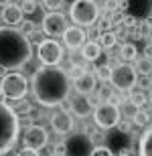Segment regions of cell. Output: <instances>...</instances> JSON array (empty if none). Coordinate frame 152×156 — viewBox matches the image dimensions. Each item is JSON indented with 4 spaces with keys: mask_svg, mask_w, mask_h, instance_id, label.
<instances>
[{
    "mask_svg": "<svg viewBox=\"0 0 152 156\" xmlns=\"http://www.w3.org/2000/svg\"><path fill=\"white\" fill-rule=\"evenodd\" d=\"M130 101H134L138 108H142V105L146 104V95H144V91H138V89H132V93H130Z\"/></svg>",
    "mask_w": 152,
    "mask_h": 156,
    "instance_id": "obj_25",
    "label": "cell"
},
{
    "mask_svg": "<svg viewBox=\"0 0 152 156\" xmlns=\"http://www.w3.org/2000/svg\"><path fill=\"white\" fill-rule=\"evenodd\" d=\"M33 57V45L27 35L12 27L0 29V67L20 69Z\"/></svg>",
    "mask_w": 152,
    "mask_h": 156,
    "instance_id": "obj_2",
    "label": "cell"
},
{
    "mask_svg": "<svg viewBox=\"0 0 152 156\" xmlns=\"http://www.w3.org/2000/svg\"><path fill=\"white\" fill-rule=\"evenodd\" d=\"M53 154L65 156V142H61V144H55V148H53Z\"/></svg>",
    "mask_w": 152,
    "mask_h": 156,
    "instance_id": "obj_34",
    "label": "cell"
},
{
    "mask_svg": "<svg viewBox=\"0 0 152 156\" xmlns=\"http://www.w3.org/2000/svg\"><path fill=\"white\" fill-rule=\"evenodd\" d=\"M94 148V140L87 134H71L65 140V156H91Z\"/></svg>",
    "mask_w": 152,
    "mask_h": 156,
    "instance_id": "obj_8",
    "label": "cell"
},
{
    "mask_svg": "<svg viewBox=\"0 0 152 156\" xmlns=\"http://www.w3.org/2000/svg\"><path fill=\"white\" fill-rule=\"evenodd\" d=\"M97 43L101 45V49H114L118 45V35L116 30H104L101 37L97 39Z\"/></svg>",
    "mask_w": 152,
    "mask_h": 156,
    "instance_id": "obj_20",
    "label": "cell"
},
{
    "mask_svg": "<svg viewBox=\"0 0 152 156\" xmlns=\"http://www.w3.org/2000/svg\"><path fill=\"white\" fill-rule=\"evenodd\" d=\"M150 85H152V73H150Z\"/></svg>",
    "mask_w": 152,
    "mask_h": 156,
    "instance_id": "obj_41",
    "label": "cell"
},
{
    "mask_svg": "<svg viewBox=\"0 0 152 156\" xmlns=\"http://www.w3.org/2000/svg\"><path fill=\"white\" fill-rule=\"evenodd\" d=\"M95 87H97V75L89 73V71H85V75L79 77V79L75 81V91L83 93V95H89Z\"/></svg>",
    "mask_w": 152,
    "mask_h": 156,
    "instance_id": "obj_15",
    "label": "cell"
},
{
    "mask_svg": "<svg viewBox=\"0 0 152 156\" xmlns=\"http://www.w3.org/2000/svg\"><path fill=\"white\" fill-rule=\"evenodd\" d=\"M91 156H114V152H111L110 146L101 144V146H95V148H94V154H91Z\"/></svg>",
    "mask_w": 152,
    "mask_h": 156,
    "instance_id": "obj_30",
    "label": "cell"
},
{
    "mask_svg": "<svg viewBox=\"0 0 152 156\" xmlns=\"http://www.w3.org/2000/svg\"><path fill=\"white\" fill-rule=\"evenodd\" d=\"M148 120H150V114L144 112V110H138V114L134 116V124H136V126H146Z\"/></svg>",
    "mask_w": 152,
    "mask_h": 156,
    "instance_id": "obj_27",
    "label": "cell"
},
{
    "mask_svg": "<svg viewBox=\"0 0 152 156\" xmlns=\"http://www.w3.org/2000/svg\"><path fill=\"white\" fill-rule=\"evenodd\" d=\"M67 75H69V79L77 81L79 77H83V75H85V67H81V65H71V67H69V71H67Z\"/></svg>",
    "mask_w": 152,
    "mask_h": 156,
    "instance_id": "obj_26",
    "label": "cell"
},
{
    "mask_svg": "<svg viewBox=\"0 0 152 156\" xmlns=\"http://www.w3.org/2000/svg\"><path fill=\"white\" fill-rule=\"evenodd\" d=\"M20 10H23V14H33L37 10V2L35 0H24L20 4Z\"/></svg>",
    "mask_w": 152,
    "mask_h": 156,
    "instance_id": "obj_29",
    "label": "cell"
},
{
    "mask_svg": "<svg viewBox=\"0 0 152 156\" xmlns=\"http://www.w3.org/2000/svg\"><path fill=\"white\" fill-rule=\"evenodd\" d=\"M118 4H120L118 0H108L105 2V8H108V12H114V10H118Z\"/></svg>",
    "mask_w": 152,
    "mask_h": 156,
    "instance_id": "obj_36",
    "label": "cell"
},
{
    "mask_svg": "<svg viewBox=\"0 0 152 156\" xmlns=\"http://www.w3.org/2000/svg\"><path fill=\"white\" fill-rule=\"evenodd\" d=\"M122 24H124V29H132V27H136V18L132 16V14H126Z\"/></svg>",
    "mask_w": 152,
    "mask_h": 156,
    "instance_id": "obj_33",
    "label": "cell"
},
{
    "mask_svg": "<svg viewBox=\"0 0 152 156\" xmlns=\"http://www.w3.org/2000/svg\"><path fill=\"white\" fill-rule=\"evenodd\" d=\"M27 91H29V81H27L24 75H20V73H14V71L12 73H6L2 77V81H0V93L4 98L14 99V101L23 99L27 95Z\"/></svg>",
    "mask_w": 152,
    "mask_h": 156,
    "instance_id": "obj_5",
    "label": "cell"
},
{
    "mask_svg": "<svg viewBox=\"0 0 152 156\" xmlns=\"http://www.w3.org/2000/svg\"><path fill=\"white\" fill-rule=\"evenodd\" d=\"M150 118H152V114H150Z\"/></svg>",
    "mask_w": 152,
    "mask_h": 156,
    "instance_id": "obj_44",
    "label": "cell"
},
{
    "mask_svg": "<svg viewBox=\"0 0 152 156\" xmlns=\"http://www.w3.org/2000/svg\"><path fill=\"white\" fill-rule=\"evenodd\" d=\"M136 71L142 73V75H150L152 73V59H146V57L138 59L136 61Z\"/></svg>",
    "mask_w": 152,
    "mask_h": 156,
    "instance_id": "obj_22",
    "label": "cell"
},
{
    "mask_svg": "<svg viewBox=\"0 0 152 156\" xmlns=\"http://www.w3.org/2000/svg\"><path fill=\"white\" fill-rule=\"evenodd\" d=\"M111 85L122 89V91H128V89H134V85L138 83V71L136 67H132L130 63H118L114 65L111 69Z\"/></svg>",
    "mask_w": 152,
    "mask_h": 156,
    "instance_id": "obj_6",
    "label": "cell"
},
{
    "mask_svg": "<svg viewBox=\"0 0 152 156\" xmlns=\"http://www.w3.org/2000/svg\"><path fill=\"white\" fill-rule=\"evenodd\" d=\"M118 108H120V114H122L124 118H132V120H134V116L138 114V110H142V108H138V105H136L134 101H130V99H128V101H126V99L120 101Z\"/></svg>",
    "mask_w": 152,
    "mask_h": 156,
    "instance_id": "obj_21",
    "label": "cell"
},
{
    "mask_svg": "<svg viewBox=\"0 0 152 156\" xmlns=\"http://www.w3.org/2000/svg\"><path fill=\"white\" fill-rule=\"evenodd\" d=\"M23 142H24V148H30V150H41L45 148L49 142V132L41 126H30L24 130V136H23Z\"/></svg>",
    "mask_w": 152,
    "mask_h": 156,
    "instance_id": "obj_11",
    "label": "cell"
},
{
    "mask_svg": "<svg viewBox=\"0 0 152 156\" xmlns=\"http://www.w3.org/2000/svg\"><path fill=\"white\" fill-rule=\"evenodd\" d=\"M69 87V75L59 65H43L33 75L35 99L45 108H55L61 101H67Z\"/></svg>",
    "mask_w": 152,
    "mask_h": 156,
    "instance_id": "obj_1",
    "label": "cell"
},
{
    "mask_svg": "<svg viewBox=\"0 0 152 156\" xmlns=\"http://www.w3.org/2000/svg\"><path fill=\"white\" fill-rule=\"evenodd\" d=\"M138 57V49H136L134 43H124L120 47V59H122L124 63H128V61H134Z\"/></svg>",
    "mask_w": 152,
    "mask_h": 156,
    "instance_id": "obj_19",
    "label": "cell"
},
{
    "mask_svg": "<svg viewBox=\"0 0 152 156\" xmlns=\"http://www.w3.org/2000/svg\"><path fill=\"white\" fill-rule=\"evenodd\" d=\"M69 14L75 27H94L100 18V4L97 0H75Z\"/></svg>",
    "mask_w": 152,
    "mask_h": 156,
    "instance_id": "obj_4",
    "label": "cell"
},
{
    "mask_svg": "<svg viewBox=\"0 0 152 156\" xmlns=\"http://www.w3.org/2000/svg\"><path fill=\"white\" fill-rule=\"evenodd\" d=\"M67 27V18L63 16V12H49L43 16V30L49 37H63Z\"/></svg>",
    "mask_w": 152,
    "mask_h": 156,
    "instance_id": "obj_10",
    "label": "cell"
},
{
    "mask_svg": "<svg viewBox=\"0 0 152 156\" xmlns=\"http://www.w3.org/2000/svg\"><path fill=\"white\" fill-rule=\"evenodd\" d=\"M111 69H114V67H110V63L100 65V67H97V79L104 81V83H108V81L111 79Z\"/></svg>",
    "mask_w": 152,
    "mask_h": 156,
    "instance_id": "obj_23",
    "label": "cell"
},
{
    "mask_svg": "<svg viewBox=\"0 0 152 156\" xmlns=\"http://www.w3.org/2000/svg\"><path fill=\"white\" fill-rule=\"evenodd\" d=\"M69 110L75 114L77 118H89L91 112H94V105H91V99L83 93H75L73 98L69 99Z\"/></svg>",
    "mask_w": 152,
    "mask_h": 156,
    "instance_id": "obj_12",
    "label": "cell"
},
{
    "mask_svg": "<svg viewBox=\"0 0 152 156\" xmlns=\"http://www.w3.org/2000/svg\"><path fill=\"white\" fill-rule=\"evenodd\" d=\"M2 73H4V67H0V75H2Z\"/></svg>",
    "mask_w": 152,
    "mask_h": 156,
    "instance_id": "obj_40",
    "label": "cell"
},
{
    "mask_svg": "<svg viewBox=\"0 0 152 156\" xmlns=\"http://www.w3.org/2000/svg\"><path fill=\"white\" fill-rule=\"evenodd\" d=\"M16 156H39L37 150H30V148H23V150H18Z\"/></svg>",
    "mask_w": 152,
    "mask_h": 156,
    "instance_id": "obj_35",
    "label": "cell"
},
{
    "mask_svg": "<svg viewBox=\"0 0 152 156\" xmlns=\"http://www.w3.org/2000/svg\"><path fill=\"white\" fill-rule=\"evenodd\" d=\"M111 95H114V91H111V87H110V85H101L100 89H97V99H100L101 104L110 101Z\"/></svg>",
    "mask_w": 152,
    "mask_h": 156,
    "instance_id": "obj_24",
    "label": "cell"
},
{
    "mask_svg": "<svg viewBox=\"0 0 152 156\" xmlns=\"http://www.w3.org/2000/svg\"><path fill=\"white\" fill-rule=\"evenodd\" d=\"M51 156H57V154H51Z\"/></svg>",
    "mask_w": 152,
    "mask_h": 156,
    "instance_id": "obj_43",
    "label": "cell"
},
{
    "mask_svg": "<svg viewBox=\"0 0 152 156\" xmlns=\"http://www.w3.org/2000/svg\"><path fill=\"white\" fill-rule=\"evenodd\" d=\"M63 47L55 39H45L37 47V57L43 65H59V61L63 59Z\"/></svg>",
    "mask_w": 152,
    "mask_h": 156,
    "instance_id": "obj_9",
    "label": "cell"
},
{
    "mask_svg": "<svg viewBox=\"0 0 152 156\" xmlns=\"http://www.w3.org/2000/svg\"><path fill=\"white\" fill-rule=\"evenodd\" d=\"M118 128H120V130H122V132H128V130H130L128 122H120V124H118Z\"/></svg>",
    "mask_w": 152,
    "mask_h": 156,
    "instance_id": "obj_38",
    "label": "cell"
},
{
    "mask_svg": "<svg viewBox=\"0 0 152 156\" xmlns=\"http://www.w3.org/2000/svg\"><path fill=\"white\" fill-rule=\"evenodd\" d=\"M0 14H2V12H0Z\"/></svg>",
    "mask_w": 152,
    "mask_h": 156,
    "instance_id": "obj_45",
    "label": "cell"
},
{
    "mask_svg": "<svg viewBox=\"0 0 152 156\" xmlns=\"http://www.w3.org/2000/svg\"><path fill=\"white\" fill-rule=\"evenodd\" d=\"M51 126L57 134H69L73 130V118L67 110H61V112H55L51 116Z\"/></svg>",
    "mask_w": 152,
    "mask_h": 156,
    "instance_id": "obj_14",
    "label": "cell"
},
{
    "mask_svg": "<svg viewBox=\"0 0 152 156\" xmlns=\"http://www.w3.org/2000/svg\"><path fill=\"white\" fill-rule=\"evenodd\" d=\"M150 101H152V89H150Z\"/></svg>",
    "mask_w": 152,
    "mask_h": 156,
    "instance_id": "obj_42",
    "label": "cell"
},
{
    "mask_svg": "<svg viewBox=\"0 0 152 156\" xmlns=\"http://www.w3.org/2000/svg\"><path fill=\"white\" fill-rule=\"evenodd\" d=\"M12 4V0H0V6L2 8H6V6H10Z\"/></svg>",
    "mask_w": 152,
    "mask_h": 156,
    "instance_id": "obj_39",
    "label": "cell"
},
{
    "mask_svg": "<svg viewBox=\"0 0 152 156\" xmlns=\"http://www.w3.org/2000/svg\"><path fill=\"white\" fill-rule=\"evenodd\" d=\"M100 55H101V45L97 41H89V43L83 45V49H81L83 61H97Z\"/></svg>",
    "mask_w": 152,
    "mask_h": 156,
    "instance_id": "obj_17",
    "label": "cell"
},
{
    "mask_svg": "<svg viewBox=\"0 0 152 156\" xmlns=\"http://www.w3.org/2000/svg\"><path fill=\"white\" fill-rule=\"evenodd\" d=\"M2 20H4L6 24H10V27H16V24H23V10H20V6L18 4H10L6 6V8H2Z\"/></svg>",
    "mask_w": 152,
    "mask_h": 156,
    "instance_id": "obj_16",
    "label": "cell"
},
{
    "mask_svg": "<svg viewBox=\"0 0 152 156\" xmlns=\"http://www.w3.org/2000/svg\"><path fill=\"white\" fill-rule=\"evenodd\" d=\"M138 156H152V126L138 140Z\"/></svg>",
    "mask_w": 152,
    "mask_h": 156,
    "instance_id": "obj_18",
    "label": "cell"
},
{
    "mask_svg": "<svg viewBox=\"0 0 152 156\" xmlns=\"http://www.w3.org/2000/svg\"><path fill=\"white\" fill-rule=\"evenodd\" d=\"M20 130V116L14 108H8L0 101V156L12 150V146L18 140Z\"/></svg>",
    "mask_w": 152,
    "mask_h": 156,
    "instance_id": "obj_3",
    "label": "cell"
},
{
    "mask_svg": "<svg viewBox=\"0 0 152 156\" xmlns=\"http://www.w3.org/2000/svg\"><path fill=\"white\" fill-rule=\"evenodd\" d=\"M63 2H65V0H43V6L49 8L51 12H57L59 8L63 6Z\"/></svg>",
    "mask_w": 152,
    "mask_h": 156,
    "instance_id": "obj_28",
    "label": "cell"
},
{
    "mask_svg": "<svg viewBox=\"0 0 152 156\" xmlns=\"http://www.w3.org/2000/svg\"><path fill=\"white\" fill-rule=\"evenodd\" d=\"M87 33L81 29V27H69V29L65 30V35H63V43L69 49H73V51H77V49H83V45L87 43Z\"/></svg>",
    "mask_w": 152,
    "mask_h": 156,
    "instance_id": "obj_13",
    "label": "cell"
},
{
    "mask_svg": "<svg viewBox=\"0 0 152 156\" xmlns=\"http://www.w3.org/2000/svg\"><path fill=\"white\" fill-rule=\"evenodd\" d=\"M23 35H27V37H30L33 33H35V23L33 20H23V30H20Z\"/></svg>",
    "mask_w": 152,
    "mask_h": 156,
    "instance_id": "obj_31",
    "label": "cell"
},
{
    "mask_svg": "<svg viewBox=\"0 0 152 156\" xmlns=\"http://www.w3.org/2000/svg\"><path fill=\"white\" fill-rule=\"evenodd\" d=\"M124 16H126V14H124L122 10H114V12H111V24H120V23H124Z\"/></svg>",
    "mask_w": 152,
    "mask_h": 156,
    "instance_id": "obj_32",
    "label": "cell"
},
{
    "mask_svg": "<svg viewBox=\"0 0 152 156\" xmlns=\"http://www.w3.org/2000/svg\"><path fill=\"white\" fill-rule=\"evenodd\" d=\"M144 57H146V59H152V43H148V45L144 47Z\"/></svg>",
    "mask_w": 152,
    "mask_h": 156,
    "instance_id": "obj_37",
    "label": "cell"
},
{
    "mask_svg": "<svg viewBox=\"0 0 152 156\" xmlns=\"http://www.w3.org/2000/svg\"><path fill=\"white\" fill-rule=\"evenodd\" d=\"M94 120L95 124L101 128V130H111L116 128L120 122H122V114H120V108L114 101H105V104H100L94 112Z\"/></svg>",
    "mask_w": 152,
    "mask_h": 156,
    "instance_id": "obj_7",
    "label": "cell"
}]
</instances>
